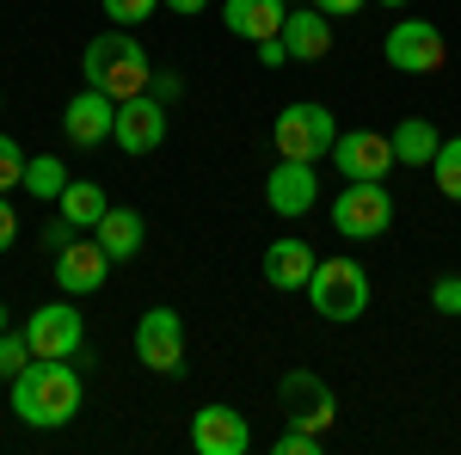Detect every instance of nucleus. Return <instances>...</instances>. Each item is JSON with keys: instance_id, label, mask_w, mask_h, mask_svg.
Wrapping results in <instances>:
<instances>
[{"instance_id": "obj_1", "label": "nucleus", "mask_w": 461, "mask_h": 455, "mask_svg": "<svg viewBox=\"0 0 461 455\" xmlns=\"http://www.w3.org/2000/svg\"><path fill=\"white\" fill-rule=\"evenodd\" d=\"M13 413L32 431H56L80 413V376L68 369V357H32L13 376Z\"/></svg>"}, {"instance_id": "obj_2", "label": "nucleus", "mask_w": 461, "mask_h": 455, "mask_svg": "<svg viewBox=\"0 0 461 455\" xmlns=\"http://www.w3.org/2000/svg\"><path fill=\"white\" fill-rule=\"evenodd\" d=\"M80 74H86V86H99L105 99H117V105L154 86L148 50L130 32H99L93 43H86V56H80Z\"/></svg>"}, {"instance_id": "obj_3", "label": "nucleus", "mask_w": 461, "mask_h": 455, "mask_svg": "<svg viewBox=\"0 0 461 455\" xmlns=\"http://www.w3.org/2000/svg\"><path fill=\"white\" fill-rule=\"evenodd\" d=\"M332 141H339V123H332V111L314 105V99H295V105L277 111V123H271V148H277V160H302V167H314L332 154Z\"/></svg>"}, {"instance_id": "obj_4", "label": "nucleus", "mask_w": 461, "mask_h": 455, "mask_svg": "<svg viewBox=\"0 0 461 455\" xmlns=\"http://www.w3.org/2000/svg\"><path fill=\"white\" fill-rule=\"evenodd\" d=\"M308 296H314V314L345 326V320L369 314V271L357 259H320L314 278H308Z\"/></svg>"}, {"instance_id": "obj_5", "label": "nucleus", "mask_w": 461, "mask_h": 455, "mask_svg": "<svg viewBox=\"0 0 461 455\" xmlns=\"http://www.w3.org/2000/svg\"><path fill=\"white\" fill-rule=\"evenodd\" d=\"M332 228L345 241H382L393 228V197L382 178H345V191L332 197Z\"/></svg>"}, {"instance_id": "obj_6", "label": "nucleus", "mask_w": 461, "mask_h": 455, "mask_svg": "<svg viewBox=\"0 0 461 455\" xmlns=\"http://www.w3.org/2000/svg\"><path fill=\"white\" fill-rule=\"evenodd\" d=\"M382 56H388V68H400V74H437L449 50H443V32H437L430 19H393Z\"/></svg>"}, {"instance_id": "obj_7", "label": "nucleus", "mask_w": 461, "mask_h": 455, "mask_svg": "<svg viewBox=\"0 0 461 455\" xmlns=\"http://www.w3.org/2000/svg\"><path fill=\"white\" fill-rule=\"evenodd\" d=\"M136 357H142V369H154V376H178L185 369V320L173 308H148L136 320Z\"/></svg>"}, {"instance_id": "obj_8", "label": "nucleus", "mask_w": 461, "mask_h": 455, "mask_svg": "<svg viewBox=\"0 0 461 455\" xmlns=\"http://www.w3.org/2000/svg\"><path fill=\"white\" fill-rule=\"evenodd\" d=\"M80 339H86V320L74 314V302H43V308H32V320H25L32 357H74Z\"/></svg>"}, {"instance_id": "obj_9", "label": "nucleus", "mask_w": 461, "mask_h": 455, "mask_svg": "<svg viewBox=\"0 0 461 455\" xmlns=\"http://www.w3.org/2000/svg\"><path fill=\"white\" fill-rule=\"evenodd\" d=\"M332 167L345 178H388L393 167H400V160H393V136H382V130H339Z\"/></svg>"}, {"instance_id": "obj_10", "label": "nucleus", "mask_w": 461, "mask_h": 455, "mask_svg": "<svg viewBox=\"0 0 461 455\" xmlns=\"http://www.w3.org/2000/svg\"><path fill=\"white\" fill-rule=\"evenodd\" d=\"M277 406H284L289 424H308V431H326L339 419V400H332V387L320 382L314 369H289L284 387H277Z\"/></svg>"}, {"instance_id": "obj_11", "label": "nucleus", "mask_w": 461, "mask_h": 455, "mask_svg": "<svg viewBox=\"0 0 461 455\" xmlns=\"http://www.w3.org/2000/svg\"><path fill=\"white\" fill-rule=\"evenodd\" d=\"M111 141H117L123 154H154V148L167 141V105H160L154 93L123 99V105H117V130H111Z\"/></svg>"}, {"instance_id": "obj_12", "label": "nucleus", "mask_w": 461, "mask_h": 455, "mask_svg": "<svg viewBox=\"0 0 461 455\" xmlns=\"http://www.w3.org/2000/svg\"><path fill=\"white\" fill-rule=\"evenodd\" d=\"M191 450L197 455H247L252 450V424L234 406H203L191 419Z\"/></svg>"}, {"instance_id": "obj_13", "label": "nucleus", "mask_w": 461, "mask_h": 455, "mask_svg": "<svg viewBox=\"0 0 461 455\" xmlns=\"http://www.w3.org/2000/svg\"><path fill=\"white\" fill-rule=\"evenodd\" d=\"M62 130H68L74 148H99V141H111V130H117V99H105L99 86L74 93L68 111H62Z\"/></svg>"}, {"instance_id": "obj_14", "label": "nucleus", "mask_w": 461, "mask_h": 455, "mask_svg": "<svg viewBox=\"0 0 461 455\" xmlns=\"http://www.w3.org/2000/svg\"><path fill=\"white\" fill-rule=\"evenodd\" d=\"M105 271H111V252L99 241H68L56 252V283H62V296H93V289H105Z\"/></svg>"}, {"instance_id": "obj_15", "label": "nucleus", "mask_w": 461, "mask_h": 455, "mask_svg": "<svg viewBox=\"0 0 461 455\" xmlns=\"http://www.w3.org/2000/svg\"><path fill=\"white\" fill-rule=\"evenodd\" d=\"M265 204H271V215H308V210L320 204L314 167H302V160L271 167V173H265Z\"/></svg>"}, {"instance_id": "obj_16", "label": "nucleus", "mask_w": 461, "mask_h": 455, "mask_svg": "<svg viewBox=\"0 0 461 455\" xmlns=\"http://www.w3.org/2000/svg\"><path fill=\"white\" fill-rule=\"evenodd\" d=\"M284 50H289V62H320L326 50H332V19L320 13V6H302V13H289L284 19Z\"/></svg>"}, {"instance_id": "obj_17", "label": "nucleus", "mask_w": 461, "mask_h": 455, "mask_svg": "<svg viewBox=\"0 0 461 455\" xmlns=\"http://www.w3.org/2000/svg\"><path fill=\"white\" fill-rule=\"evenodd\" d=\"M284 19H289L284 0H228V6H221V25H228L234 37H247V43L277 37V32H284Z\"/></svg>"}, {"instance_id": "obj_18", "label": "nucleus", "mask_w": 461, "mask_h": 455, "mask_svg": "<svg viewBox=\"0 0 461 455\" xmlns=\"http://www.w3.org/2000/svg\"><path fill=\"white\" fill-rule=\"evenodd\" d=\"M314 246L308 241H271L265 246V283L271 289H308V278H314Z\"/></svg>"}, {"instance_id": "obj_19", "label": "nucleus", "mask_w": 461, "mask_h": 455, "mask_svg": "<svg viewBox=\"0 0 461 455\" xmlns=\"http://www.w3.org/2000/svg\"><path fill=\"white\" fill-rule=\"evenodd\" d=\"M93 241L111 252V265L136 259V252H142V210H130V204H111V210L99 215V228H93Z\"/></svg>"}, {"instance_id": "obj_20", "label": "nucleus", "mask_w": 461, "mask_h": 455, "mask_svg": "<svg viewBox=\"0 0 461 455\" xmlns=\"http://www.w3.org/2000/svg\"><path fill=\"white\" fill-rule=\"evenodd\" d=\"M56 210H62L68 228H99V215L111 210V197H105V185H93V178H68V191L56 197Z\"/></svg>"}, {"instance_id": "obj_21", "label": "nucleus", "mask_w": 461, "mask_h": 455, "mask_svg": "<svg viewBox=\"0 0 461 455\" xmlns=\"http://www.w3.org/2000/svg\"><path fill=\"white\" fill-rule=\"evenodd\" d=\"M437 130H430V117H400V130H393V160L400 167H430L437 160Z\"/></svg>"}, {"instance_id": "obj_22", "label": "nucleus", "mask_w": 461, "mask_h": 455, "mask_svg": "<svg viewBox=\"0 0 461 455\" xmlns=\"http://www.w3.org/2000/svg\"><path fill=\"white\" fill-rule=\"evenodd\" d=\"M25 191L43 197V204H56V197L68 191V167H62L56 154H32V160H25Z\"/></svg>"}, {"instance_id": "obj_23", "label": "nucleus", "mask_w": 461, "mask_h": 455, "mask_svg": "<svg viewBox=\"0 0 461 455\" xmlns=\"http://www.w3.org/2000/svg\"><path fill=\"white\" fill-rule=\"evenodd\" d=\"M430 178H437V191H443L449 204H461V136L437 141V160H430Z\"/></svg>"}, {"instance_id": "obj_24", "label": "nucleus", "mask_w": 461, "mask_h": 455, "mask_svg": "<svg viewBox=\"0 0 461 455\" xmlns=\"http://www.w3.org/2000/svg\"><path fill=\"white\" fill-rule=\"evenodd\" d=\"M25 363H32V345H25V332H13V326H6V332H0V382H13Z\"/></svg>"}, {"instance_id": "obj_25", "label": "nucleus", "mask_w": 461, "mask_h": 455, "mask_svg": "<svg viewBox=\"0 0 461 455\" xmlns=\"http://www.w3.org/2000/svg\"><path fill=\"white\" fill-rule=\"evenodd\" d=\"M13 185H25V154L13 136H0V191H13Z\"/></svg>"}, {"instance_id": "obj_26", "label": "nucleus", "mask_w": 461, "mask_h": 455, "mask_svg": "<svg viewBox=\"0 0 461 455\" xmlns=\"http://www.w3.org/2000/svg\"><path fill=\"white\" fill-rule=\"evenodd\" d=\"M271 450H277V455H320V431H308V424H289Z\"/></svg>"}, {"instance_id": "obj_27", "label": "nucleus", "mask_w": 461, "mask_h": 455, "mask_svg": "<svg viewBox=\"0 0 461 455\" xmlns=\"http://www.w3.org/2000/svg\"><path fill=\"white\" fill-rule=\"evenodd\" d=\"M154 6H160V0H105V19H117V25H142Z\"/></svg>"}, {"instance_id": "obj_28", "label": "nucleus", "mask_w": 461, "mask_h": 455, "mask_svg": "<svg viewBox=\"0 0 461 455\" xmlns=\"http://www.w3.org/2000/svg\"><path fill=\"white\" fill-rule=\"evenodd\" d=\"M430 302H437V314H461V278H437Z\"/></svg>"}, {"instance_id": "obj_29", "label": "nucleus", "mask_w": 461, "mask_h": 455, "mask_svg": "<svg viewBox=\"0 0 461 455\" xmlns=\"http://www.w3.org/2000/svg\"><path fill=\"white\" fill-rule=\"evenodd\" d=\"M13 241H19V210H13V204H6V191H0V252H6Z\"/></svg>"}, {"instance_id": "obj_30", "label": "nucleus", "mask_w": 461, "mask_h": 455, "mask_svg": "<svg viewBox=\"0 0 461 455\" xmlns=\"http://www.w3.org/2000/svg\"><path fill=\"white\" fill-rule=\"evenodd\" d=\"M258 62H265V68H277V62H289L284 37H265V43H258Z\"/></svg>"}, {"instance_id": "obj_31", "label": "nucleus", "mask_w": 461, "mask_h": 455, "mask_svg": "<svg viewBox=\"0 0 461 455\" xmlns=\"http://www.w3.org/2000/svg\"><path fill=\"white\" fill-rule=\"evenodd\" d=\"M326 19H351V13H363V0H314Z\"/></svg>"}, {"instance_id": "obj_32", "label": "nucleus", "mask_w": 461, "mask_h": 455, "mask_svg": "<svg viewBox=\"0 0 461 455\" xmlns=\"http://www.w3.org/2000/svg\"><path fill=\"white\" fill-rule=\"evenodd\" d=\"M203 6H210V0H167V13H185V19H197Z\"/></svg>"}, {"instance_id": "obj_33", "label": "nucleus", "mask_w": 461, "mask_h": 455, "mask_svg": "<svg viewBox=\"0 0 461 455\" xmlns=\"http://www.w3.org/2000/svg\"><path fill=\"white\" fill-rule=\"evenodd\" d=\"M0 332H6V308H0Z\"/></svg>"}, {"instance_id": "obj_34", "label": "nucleus", "mask_w": 461, "mask_h": 455, "mask_svg": "<svg viewBox=\"0 0 461 455\" xmlns=\"http://www.w3.org/2000/svg\"><path fill=\"white\" fill-rule=\"evenodd\" d=\"M382 6H406V0H382Z\"/></svg>"}]
</instances>
